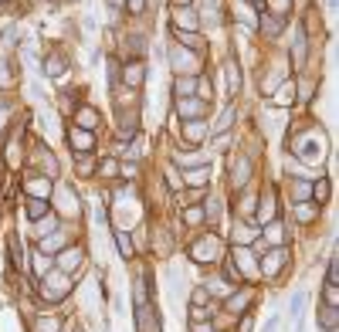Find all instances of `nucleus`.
Here are the masks:
<instances>
[{
  "label": "nucleus",
  "instance_id": "f257e3e1",
  "mask_svg": "<svg viewBox=\"0 0 339 332\" xmlns=\"http://www.w3.org/2000/svg\"><path fill=\"white\" fill-rule=\"evenodd\" d=\"M190 258H194V261H217V258H220V241H217V237H200V241L194 244Z\"/></svg>",
  "mask_w": 339,
  "mask_h": 332
},
{
  "label": "nucleus",
  "instance_id": "f03ea898",
  "mask_svg": "<svg viewBox=\"0 0 339 332\" xmlns=\"http://www.w3.org/2000/svg\"><path fill=\"white\" fill-rule=\"evenodd\" d=\"M180 116H183V119H200L203 116V102L200 98H190V102L180 98Z\"/></svg>",
  "mask_w": 339,
  "mask_h": 332
},
{
  "label": "nucleus",
  "instance_id": "7ed1b4c3",
  "mask_svg": "<svg viewBox=\"0 0 339 332\" xmlns=\"http://www.w3.org/2000/svg\"><path fill=\"white\" fill-rule=\"evenodd\" d=\"M173 68H177V71H190V68H194V55L183 51V48H173Z\"/></svg>",
  "mask_w": 339,
  "mask_h": 332
},
{
  "label": "nucleus",
  "instance_id": "20e7f679",
  "mask_svg": "<svg viewBox=\"0 0 339 332\" xmlns=\"http://www.w3.org/2000/svg\"><path fill=\"white\" fill-rule=\"evenodd\" d=\"M227 309H231V312H244V309H248V292L231 295V298H227Z\"/></svg>",
  "mask_w": 339,
  "mask_h": 332
},
{
  "label": "nucleus",
  "instance_id": "39448f33",
  "mask_svg": "<svg viewBox=\"0 0 339 332\" xmlns=\"http://www.w3.org/2000/svg\"><path fill=\"white\" fill-rule=\"evenodd\" d=\"M258 217H261L265 224H271V217H275V197H265V200H261V210H258Z\"/></svg>",
  "mask_w": 339,
  "mask_h": 332
},
{
  "label": "nucleus",
  "instance_id": "423d86ee",
  "mask_svg": "<svg viewBox=\"0 0 339 332\" xmlns=\"http://www.w3.org/2000/svg\"><path fill=\"white\" fill-rule=\"evenodd\" d=\"M71 146H75V149H92V136L78 129V133H71Z\"/></svg>",
  "mask_w": 339,
  "mask_h": 332
},
{
  "label": "nucleus",
  "instance_id": "0eeeda50",
  "mask_svg": "<svg viewBox=\"0 0 339 332\" xmlns=\"http://www.w3.org/2000/svg\"><path fill=\"white\" fill-rule=\"evenodd\" d=\"M231 180H234V183H244V180H248V163H244V159H238V163H234Z\"/></svg>",
  "mask_w": 339,
  "mask_h": 332
},
{
  "label": "nucleus",
  "instance_id": "6e6552de",
  "mask_svg": "<svg viewBox=\"0 0 339 332\" xmlns=\"http://www.w3.org/2000/svg\"><path fill=\"white\" fill-rule=\"evenodd\" d=\"M116 241H119V254H122V258H133V241H129L122 231L116 234Z\"/></svg>",
  "mask_w": 339,
  "mask_h": 332
},
{
  "label": "nucleus",
  "instance_id": "1a4fd4ad",
  "mask_svg": "<svg viewBox=\"0 0 339 332\" xmlns=\"http://www.w3.org/2000/svg\"><path fill=\"white\" fill-rule=\"evenodd\" d=\"M58 326H61L58 319H38V329L34 332H58Z\"/></svg>",
  "mask_w": 339,
  "mask_h": 332
},
{
  "label": "nucleus",
  "instance_id": "9d476101",
  "mask_svg": "<svg viewBox=\"0 0 339 332\" xmlns=\"http://www.w3.org/2000/svg\"><path fill=\"white\" fill-rule=\"evenodd\" d=\"M322 326H326V329H329V332L336 329V305H329V309L322 312Z\"/></svg>",
  "mask_w": 339,
  "mask_h": 332
},
{
  "label": "nucleus",
  "instance_id": "9b49d317",
  "mask_svg": "<svg viewBox=\"0 0 339 332\" xmlns=\"http://www.w3.org/2000/svg\"><path fill=\"white\" fill-rule=\"evenodd\" d=\"M126 81H133V85H139V81H142V65H133V68H126Z\"/></svg>",
  "mask_w": 339,
  "mask_h": 332
},
{
  "label": "nucleus",
  "instance_id": "f8f14e48",
  "mask_svg": "<svg viewBox=\"0 0 339 332\" xmlns=\"http://www.w3.org/2000/svg\"><path fill=\"white\" fill-rule=\"evenodd\" d=\"M194 85H197L194 78H180V81H177V92H180V95H190V92H194Z\"/></svg>",
  "mask_w": 339,
  "mask_h": 332
},
{
  "label": "nucleus",
  "instance_id": "ddd939ff",
  "mask_svg": "<svg viewBox=\"0 0 339 332\" xmlns=\"http://www.w3.org/2000/svg\"><path fill=\"white\" fill-rule=\"evenodd\" d=\"M78 261H81V251H68L65 258H61V265L65 268H78Z\"/></svg>",
  "mask_w": 339,
  "mask_h": 332
},
{
  "label": "nucleus",
  "instance_id": "4468645a",
  "mask_svg": "<svg viewBox=\"0 0 339 332\" xmlns=\"http://www.w3.org/2000/svg\"><path fill=\"white\" fill-rule=\"evenodd\" d=\"M48 190H51V187H48V183H41V180H38V183H31V197H48Z\"/></svg>",
  "mask_w": 339,
  "mask_h": 332
},
{
  "label": "nucleus",
  "instance_id": "2eb2a0df",
  "mask_svg": "<svg viewBox=\"0 0 339 332\" xmlns=\"http://www.w3.org/2000/svg\"><path fill=\"white\" fill-rule=\"evenodd\" d=\"M302 298H305V295L299 292V295H295V298L288 302V315H299V312H302Z\"/></svg>",
  "mask_w": 339,
  "mask_h": 332
},
{
  "label": "nucleus",
  "instance_id": "dca6fc26",
  "mask_svg": "<svg viewBox=\"0 0 339 332\" xmlns=\"http://www.w3.org/2000/svg\"><path fill=\"white\" fill-rule=\"evenodd\" d=\"M183 20H187V24H190V27H194V24H197V17H194V14H190V10H177V24H183Z\"/></svg>",
  "mask_w": 339,
  "mask_h": 332
},
{
  "label": "nucleus",
  "instance_id": "f3484780",
  "mask_svg": "<svg viewBox=\"0 0 339 332\" xmlns=\"http://www.w3.org/2000/svg\"><path fill=\"white\" fill-rule=\"evenodd\" d=\"M312 190H316V197H319V200H326V197H329V183H326V180H322V183H316Z\"/></svg>",
  "mask_w": 339,
  "mask_h": 332
},
{
  "label": "nucleus",
  "instance_id": "a211bd4d",
  "mask_svg": "<svg viewBox=\"0 0 339 332\" xmlns=\"http://www.w3.org/2000/svg\"><path fill=\"white\" fill-rule=\"evenodd\" d=\"M194 305H207V288H197V292H194Z\"/></svg>",
  "mask_w": 339,
  "mask_h": 332
},
{
  "label": "nucleus",
  "instance_id": "6ab92c4d",
  "mask_svg": "<svg viewBox=\"0 0 339 332\" xmlns=\"http://www.w3.org/2000/svg\"><path fill=\"white\" fill-rule=\"evenodd\" d=\"M200 217H203L200 210H187V224H200Z\"/></svg>",
  "mask_w": 339,
  "mask_h": 332
},
{
  "label": "nucleus",
  "instance_id": "aec40b11",
  "mask_svg": "<svg viewBox=\"0 0 339 332\" xmlns=\"http://www.w3.org/2000/svg\"><path fill=\"white\" fill-rule=\"evenodd\" d=\"M295 197L305 200V197H309V187H305V183H295Z\"/></svg>",
  "mask_w": 339,
  "mask_h": 332
},
{
  "label": "nucleus",
  "instance_id": "412c9836",
  "mask_svg": "<svg viewBox=\"0 0 339 332\" xmlns=\"http://www.w3.org/2000/svg\"><path fill=\"white\" fill-rule=\"evenodd\" d=\"M275 329H278V315H271V319H268V326H265V332H275Z\"/></svg>",
  "mask_w": 339,
  "mask_h": 332
},
{
  "label": "nucleus",
  "instance_id": "4be33fe9",
  "mask_svg": "<svg viewBox=\"0 0 339 332\" xmlns=\"http://www.w3.org/2000/svg\"><path fill=\"white\" fill-rule=\"evenodd\" d=\"M194 332H217V329H210V326H197Z\"/></svg>",
  "mask_w": 339,
  "mask_h": 332
},
{
  "label": "nucleus",
  "instance_id": "5701e85b",
  "mask_svg": "<svg viewBox=\"0 0 339 332\" xmlns=\"http://www.w3.org/2000/svg\"><path fill=\"white\" fill-rule=\"evenodd\" d=\"M129 7H133V10H142V0H133Z\"/></svg>",
  "mask_w": 339,
  "mask_h": 332
},
{
  "label": "nucleus",
  "instance_id": "b1692460",
  "mask_svg": "<svg viewBox=\"0 0 339 332\" xmlns=\"http://www.w3.org/2000/svg\"><path fill=\"white\" fill-rule=\"evenodd\" d=\"M183 3H187V0H183Z\"/></svg>",
  "mask_w": 339,
  "mask_h": 332
}]
</instances>
